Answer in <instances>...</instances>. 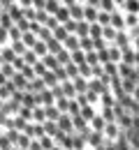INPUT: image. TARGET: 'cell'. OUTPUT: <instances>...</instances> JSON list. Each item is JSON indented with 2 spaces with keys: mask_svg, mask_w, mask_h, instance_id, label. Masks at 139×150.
<instances>
[{
  "mask_svg": "<svg viewBox=\"0 0 139 150\" xmlns=\"http://www.w3.org/2000/svg\"><path fill=\"white\" fill-rule=\"evenodd\" d=\"M139 132V5H0V150H125Z\"/></svg>",
  "mask_w": 139,
  "mask_h": 150,
  "instance_id": "cell-1",
  "label": "cell"
}]
</instances>
